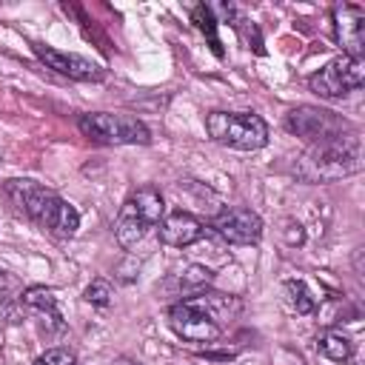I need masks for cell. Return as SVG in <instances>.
I'll use <instances>...</instances> for the list:
<instances>
[{
  "instance_id": "obj_1",
  "label": "cell",
  "mask_w": 365,
  "mask_h": 365,
  "mask_svg": "<svg viewBox=\"0 0 365 365\" xmlns=\"http://www.w3.org/2000/svg\"><path fill=\"white\" fill-rule=\"evenodd\" d=\"M356 171H362V137L356 128L311 143L294 168V174L305 182H334Z\"/></svg>"
},
{
  "instance_id": "obj_2",
  "label": "cell",
  "mask_w": 365,
  "mask_h": 365,
  "mask_svg": "<svg viewBox=\"0 0 365 365\" xmlns=\"http://www.w3.org/2000/svg\"><path fill=\"white\" fill-rule=\"evenodd\" d=\"M205 131L214 143L237 151H257L268 143V123L251 111H211L205 117Z\"/></svg>"
},
{
  "instance_id": "obj_3",
  "label": "cell",
  "mask_w": 365,
  "mask_h": 365,
  "mask_svg": "<svg viewBox=\"0 0 365 365\" xmlns=\"http://www.w3.org/2000/svg\"><path fill=\"white\" fill-rule=\"evenodd\" d=\"M80 131L103 145H145L151 143V131L143 120L131 114H114V111H91L77 120Z\"/></svg>"
},
{
  "instance_id": "obj_4",
  "label": "cell",
  "mask_w": 365,
  "mask_h": 365,
  "mask_svg": "<svg viewBox=\"0 0 365 365\" xmlns=\"http://www.w3.org/2000/svg\"><path fill=\"white\" fill-rule=\"evenodd\" d=\"M168 325L180 339H188V342H214L222 334L220 319L202 305L200 297H188V299L171 305Z\"/></svg>"
},
{
  "instance_id": "obj_5",
  "label": "cell",
  "mask_w": 365,
  "mask_h": 365,
  "mask_svg": "<svg viewBox=\"0 0 365 365\" xmlns=\"http://www.w3.org/2000/svg\"><path fill=\"white\" fill-rule=\"evenodd\" d=\"M365 83V60L362 57H336L308 77V88L319 97H345Z\"/></svg>"
},
{
  "instance_id": "obj_6",
  "label": "cell",
  "mask_w": 365,
  "mask_h": 365,
  "mask_svg": "<svg viewBox=\"0 0 365 365\" xmlns=\"http://www.w3.org/2000/svg\"><path fill=\"white\" fill-rule=\"evenodd\" d=\"M285 128H288L291 134L308 140V143H319V140H328V137H336V134L348 131L351 125H348L339 114H334V111H328V108L299 106V108L288 111Z\"/></svg>"
},
{
  "instance_id": "obj_7",
  "label": "cell",
  "mask_w": 365,
  "mask_h": 365,
  "mask_svg": "<svg viewBox=\"0 0 365 365\" xmlns=\"http://www.w3.org/2000/svg\"><path fill=\"white\" fill-rule=\"evenodd\" d=\"M211 231L228 245H254L262 237V220L251 208H222L211 220Z\"/></svg>"
},
{
  "instance_id": "obj_8",
  "label": "cell",
  "mask_w": 365,
  "mask_h": 365,
  "mask_svg": "<svg viewBox=\"0 0 365 365\" xmlns=\"http://www.w3.org/2000/svg\"><path fill=\"white\" fill-rule=\"evenodd\" d=\"M34 54L57 74L63 77H71V80H83V83H97L106 77V68L83 54H71V51H60L54 46H46V43H34Z\"/></svg>"
},
{
  "instance_id": "obj_9",
  "label": "cell",
  "mask_w": 365,
  "mask_h": 365,
  "mask_svg": "<svg viewBox=\"0 0 365 365\" xmlns=\"http://www.w3.org/2000/svg\"><path fill=\"white\" fill-rule=\"evenodd\" d=\"M31 220L40 225V228H46L48 234H54V237H63V240H68V237H74L77 234V228H80V214H77V208L71 205V202H66L57 191H46V197L40 200V205H37V211L31 214Z\"/></svg>"
},
{
  "instance_id": "obj_10",
  "label": "cell",
  "mask_w": 365,
  "mask_h": 365,
  "mask_svg": "<svg viewBox=\"0 0 365 365\" xmlns=\"http://www.w3.org/2000/svg\"><path fill=\"white\" fill-rule=\"evenodd\" d=\"M334 40L342 46L345 57H362L365 51V9L354 3H342L331 14Z\"/></svg>"
},
{
  "instance_id": "obj_11",
  "label": "cell",
  "mask_w": 365,
  "mask_h": 365,
  "mask_svg": "<svg viewBox=\"0 0 365 365\" xmlns=\"http://www.w3.org/2000/svg\"><path fill=\"white\" fill-rule=\"evenodd\" d=\"M160 242L163 245H171V248H185V245H194L197 240H202L205 234V225L188 214V211H174L168 217L160 220Z\"/></svg>"
},
{
  "instance_id": "obj_12",
  "label": "cell",
  "mask_w": 365,
  "mask_h": 365,
  "mask_svg": "<svg viewBox=\"0 0 365 365\" xmlns=\"http://www.w3.org/2000/svg\"><path fill=\"white\" fill-rule=\"evenodd\" d=\"M125 205L148 225V228H154V225H160V220L165 217V202H163V194L154 188V185H143V188H137L128 200H125Z\"/></svg>"
},
{
  "instance_id": "obj_13",
  "label": "cell",
  "mask_w": 365,
  "mask_h": 365,
  "mask_svg": "<svg viewBox=\"0 0 365 365\" xmlns=\"http://www.w3.org/2000/svg\"><path fill=\"white\" fill-rule=\"evenodd\" d=\"M145 234H148V225L123 202V208H120V214H117V222H114V237H117V242H120L125 251H131V248H137V245L143 242Z\"/></svg>"
},
{
  "instance_id": "obj_14",
  "label": "cell",
  "mask_w": 365,
  "mask_h": 365,
  "mask_svg": "<svg viewBox=\"0 0 365 365\" xmlns=\"http://www.w3.org/2000/svg\"><path fill=\"white\" fill-rule=\"evenodd\" d=\"M23 302H26L31 311L43 314L46 322H51L54 328H63V319H60V311H57V299H54V294H51L48 288H43V285L26 288V291H23Z\"/></svg>"
},
{
  "instance_id": "obj_15",
  "label": "cell",
  "mask_w": 365,
  "mask_h": 365,
  "mask_svg": "<svg viewBox=\"0 0 365 365\" xmlns=\"http://www.w3.org/2000/svg\"><path fill=\"white\" fill-rule=\"evenodd\" d=\"M317 348H319V354H325L334 362H348L354 356V342L342 331H334V328L317 334Z\"/></svg>"
},
{
  "instance_id": "obj_16",
  "label": "cell",
  "mask_w": 365,
  "mask_h": 365,
  "mask_svg": "<svg viewBox=\"0 0 365 365\" xmlns=\"http://www.w3.org/2000/svg\"><path fill=\"white\" fill-rule=\"evenodd\" d=\"M191 23H194L205 37H208L211 51H214L217 57H222V46H220V37H217V17H214V9H211V6H205V3L194 6V9H191Z\"/></svg>"
},
{
  "instance_id": "obj_17",
  "label": "cell",
  "mask_w": 365,
  "mask_h": 365,
  "mask_svg": "<svg viewBox=\"0 0 365 365\" xmlns=\"http://www.w3.org/2000/svg\"><path fill=\"white\" fill-rule=\"evenodd\" d=\"M282 288H285L288 302H291V308H294L297 314H314L317 299L311 297V291H308V285H305L302 279H288Z\"/></svg>"
},
{
  "instance_id": "obj_18",
  "label": "cell",
  "mask_w": 365,
  "mask_h": 365,
  "mask_svg": "<svg viewBox=\"0 0 365 365\" xmlns=\"http://www.w3.org/2000/svg\"><path fill=\"white\" fill-rule=\"evenodd\" d=\"M83 297H86V302H91V305H97V308H106V305H111L114 288H111V282H108V279L97 277V279H91V282H88V288L83 291Z\"/></svg>"
},
{
  "instance_id": "obj_19",
  "label": "cell",
  "mask_w": 365,
  "mask_h": 365,
  "mask_svg": "<svg viewBox=\"0 0 365 365\" xmlns=\"http://www.w3.org/2000/svg\"><path fill=\"white\" fill-rule=\"evenodd\" d=\"M211 282V271L205 268V265H188L185 271H182V277H180V285L185 288V291H200V288H205Z\"/></svg>"
},
{
  "instance_id": "obj_20",
  "label": "cell",
  "mask_w": 365,
  "mask_h": 365,
  "mask_svg": "<svg viewBox=\"0 0 365 365\" xmlns=\"http://www.w3.org/2000/svg\"><path fill=\"white\" fill-rule=\"evenodd\" d=\"M34 365H77V356L68 348H48L34 359Z\"/></svg>"
},
{
  "instance_id": "obj_21",
  "label": "cell",
  "mask_w": 365,
  "mask_h": 365,
  "mask_svg": "<svg viewBox=\"0 0 365 365\" xmlns=\"http://www.w3.org/2000/svg\"><path fill=\"white\" fill-rule=\"evenodd\" d=\"M108 365H137V362H131L128 356H120V359H114V362H108Z\"/></svg>"
},
{
  "instance_id": "obj_22",
  "label": "cell",
  "mask_w": 365,
  "mask_h": 365,
  "mask_svg": "<svg viewBox=\"0 0 365 365\" xmlns=\"http://www.w3.org/2000/svg\"><path fill=\"white\" fill-rule=\"evenodd\" d=\"M0 294H3V274H0Z\"/></svg>"
}]
</instances>
